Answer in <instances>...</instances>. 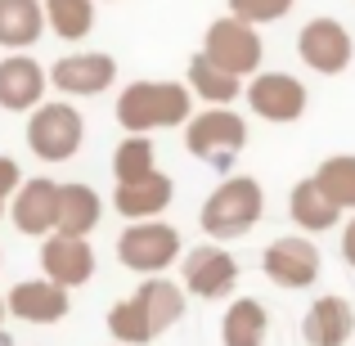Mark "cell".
Listing matches in <instances>:
<instances>
[{
    "mask_svg": "<svg viewBox=\"0 0 355 346\" xmlns=\"http://www.w3.org/2000/svg\"><path fill=\"white\" fill-rule=\"evenodd\" d=\"M184 315V288L166 275H144V284L108 311V333L121 346H148Z\"/></svg>",
    "mask_w": 355,
    "mask_h": 346,
    "instance_id": "cell-1",
    "label": "cell"
},
{
    "mask_svg": "<svg viewBox=\"0 0 355 346\" xmlns=\"http://www.w3.org/2000/svg\"><path fill=\"white\" fill-rule=\"evenodd\" d=\"M113 117L130 135H153V130L184 126L193 117V90L180 86V81H130L117 95Z\"/></svg>",
    "mask_w": 355,
    "mask_h": 346,
    "instance_id": "cell-2",
    "label": "cell"
},
{
    "mask_svg": "<svg viewBox=\"0 0 355 346\" xmlns=\"http://www.w3.org/2000/svg\"><path fill=\"white\" fill-rule=\"evenodd\" d=\"M261 211H266V193H261V184L252 180V175H234V180L216 184V189L207 193L198 220H202V234H207V239L230 243V239H243V234L257 225Z\"/></svg>",
    "mask_w": 355,
    "mask_h": 346,
    "instance_id": "cell-3",
    "label": "cell"
},
{
    "mask_svg": "<svg viewBox=\"0 0 355 346\" xmlns=\"http://www.w3.org/2000/svg\"><path fill=\"white\" fill-rule=\"evenodd\" d=\"M81 139H86V117L68 99H54V104L41 99L32 108V117H27V148L41 162H68L81 148Z\"/></svg>",
    "mask_w": 355,
    "mask_h": 346,
    "instance_id": "cell-4",
    "label": "cell"
},
{
    "mask_svg": "<svg viewBox=\"0 0 355 346\" xmlns=\"http://www.w3.org/2000/svg\"><path fill=\"white\" fill-rule=\"evenodd\" d=\"M117 261L135 275H162L166 266L180 261V230L162 225V220H135L121 230L117 239Z\"/></svg>",
    "mask_w": 355,
    "mask_h": 346,
    "instance_id": "cell-5",
    "label": "cell"
},
{
    "mask_svg": "<svg viewBox=\"0 0 355 346\" xmlns=\"http://www.w3.org/2000/svg\"><path fill=\"white\" fill-rule=\"evenodd\" d=\"M184 144H189V153L202 157V162H230V157L248 144V121L239 113H230L225 104H211L207 113L189 117Z\"/></svg>",
    "mask_w": 355,
    "mask_h": 346,
    "instance_id": "cell-6",
    "label": "cell"
},
{
    "mask_svg": "<svg viewBox=\"0 0 355 346\" xmlns=\"http://www.w3.org/2000/svg\"><path fill=\"white\" fill-rule=\"evenodd\" d=\"M202 54H207L211 63H220V68H230L234 77H252V72L261 68V36L252 23H243V18H216V23L207 27V36H202Z\"/></svg>",
    "mask_w": 355,
    "mask_h": 346,
    "instance_id": "cell-7",
    "label": "cell"
},
{
    "mask_svg": "<svg viewBox=\"0 0 355 346\" xmlns=\"http://www.w3.org/2000/svg\"><path fill=\"white\" fill-rule=\"evenodd\" d=\"M180 270H184V293L207 297V302L230 297V293H234V284H239V261L230 257L216 239L202 243V248H189V252H184Z\"/></svg>",
    "mask_w": 355,
    "mask_h": 346,
    "instance_id": "cell-8",
    "label": "cell"
},
{
    "mask_svg": "<svg viewBox=\"0 0 355 346\" xmlns=\"http://www.w3.org/2000/svg\"><path fill=\"white\" fill-rule=\"evenodd\" d=\"M117 81V59L99 50H81V54H63L59 63L50 68V86L68 99H90L104 95L108 86Z\"/></svg>",
    "mask_w": 355,
    "mask_h": 346,
    "instance_id": "cell-9",
    "label": "cell"
},
{
    "mask_svg": "<svg viewBox=\"0 0 355 346\" xmlns=\"http://www.w3.org/2000/svg\"><path fill=\"white\" fill-rule=\"evenodd\" d=\"M41 275L54 279V284H63L72 293V288L90 284L95 279V248H90V239H81V234H45L41 239Z\"/></svg>",
    "mask_w": 355,
    "mask_h": 346,
    "instance_id": "cell-10",
    "label": "cell"
},
{
    "mask_svg": "<svg viewBox=\"0 0 355 346\" xmlns=\"http://www.w3.org/2000/svg\"><path fill=\"white\" fill-rule=\"evenodd\" d=\"M261 270L279 288H311L320 279V248L311 239H302V234L275 239L266 248V257H261Z\"/></svg>",
    "mask_w": 355,
    "mask_h": 346,
    "instance_id": "cell-11",
    "label": "cell"
},
{
    "mask_svg": "<svg viewBox=\"0 0 355 346\" xmlns=\"http://www.w3.org/2000/svg\"><path fill=\"white\" fill-rule=\"evenodd\" d=\"M5 311L14 315V320L23 324H59L68 320L72 311V297L63 284H54V279H23V284H14L5 293Z\"/></svg>",
    "mask_w": 355,
    "mask_h": 346,
    "instance_id": "cell-12",
    "label": "cell"
},
{
    "mask_svg": "<svg viewBox=\"0 0 355 346\" xmlns=\"http://www.w3.org/2000/svg\"><path fill=\"white\" fill-rule=\"evenodd\" d=\"M50 90V68L32 59V54L14 50L0 59V108L5 113H32Z\"/></svg>",
    "mask_w": 355,
    "mask_h": 346,
    "instance_id": "cell-13",
    "label": "cell"
},
{
    "mask_svg": "<svg viewBox=\"0 0 355 346\" xmlns=\"http://www.w3.org/2000/svg\"><path fill=\"white\" fill-rule=\"evenodd\" d=\"M297 54H302V63L311 72L333 77V72H342L351 63V32L338 18H311L302 27V36H297Z\"/></svg>",
    "mask_w": 355,
    "mask_h": 346,
    "instance_id": "cell-14",
    "label": "cell"
},
{
    "mask_svg": "<svg viewBox=\"0 0 355 346\" xmlns=\"http://www.w3.org/2000/svg\"><path fill=\"white\" fill-rule=\"evenodd\" d=\"M9 216H14L18 234H27V239L54 234V220H59V180H50V175L23 180L14 189V198H9Z\"/></svg>",
    "mask_w": 355,
    "mask_h": 346,
    "instance_id": "cell-15",
    "label": "cell"
},
{
    "mask_svg": "<svg viewBox=\"0 0 355 346\" xmlns=\"http://www.w3.org/2000/svg\"><path fill=\"white\" fill-rule=\"evenodd\" d=\"M248 104L266 121H297L306 113V86L293 72H257V81L248 86Z\"/></svg>",
    "mask_w": 355,
    "mask_h": 346,
    "instance_id": "cell-16",
    "label": "cell"
},
{
    "mask_svg": "<svg viewBox=\"0 0 355 346\" xmlns=\"http://www.w3.org/2000/svg\"><path fill=\"white\" fill-rule=\"evenodd\" d=\"M171 198H175V180L166 171H157V166L148 175H139V180H121L117 189H113V207L126 220H153V216H162V211L171 207Z\"/></svg>",
    "mask_w": 355,
    "mask_h": 346,
    "instance_id": "cell-17",
    "label": "cell"
},
{
    "mask_svg": "<svg viewBox=\"0 0 355 346\" xmlns=\"http://www.w3.org/2000/svg\"><path fill=\"white\" fill-rule=\"evenodd\" d=\"M351 333H355V311L342 297H320L302 320L306 346H342Z\"/></svg>",
    "mask_w": 355,
    "mask_h": 346,
    "instance_id": "cell-18",
    "label": "cell"
},
{
    "mask_svg": "<svg viewBox=\"0 0 355 346\" xmlns=\"http://www.w3.org/2000/svg\"><path fill=\"white\" fill-rule=\"evenodd\" d=\"M288 211H293V220L302 230H311V234H320V230H333L338 225V216H342V207L329 198V189H324L315 175H306V180H297L293 184V198H288Z\"/></svg>",
    "mask_w": 355,
    "mask_h": 346,
    "instance_id": "cell-19",
    "label": "cell"
},
{
    "mask_svg": "<svg viewBox=\"0 0 355 346\" xmlns=\"http://www.w3.org/2000/svg\"><path fill=\"white\" fill-rule=\"evenodd\" d=\"M99 216H104V198H99L90 184H59V220H54V230L59 234H81V239H90V230L99 225Z\"/></svg>",
    "mask_w": 355,
    "mask_h": 346,
    "instance_id": "cell-20",
    "label": "cell"
},
{
    "mask_svg": "<svg viewBox=\"0 0 355 346\" xmlns=\"http://www.w3.org/2000/svg\"><path fill=\"white\" fill-rule=\"evenodd\" d=\"M45 32V5L41 0H0V45L27 50Z\"/></svg>",
    "mask_w": 355,
    "mask_h": 346,
    "instance_id": "cell-21",
    "label": "cell"
},
{
    "mask_svg": "<svg viewBox=\"0 0 355 346\" xmlns=\"http://www.w3.org/2000/svg\"><path fill=\"white\" fill-rule=\"evenodd\" d=\"M266 333H270V315L257 297H234L220 320V342L225 346H266Z\"/></svg>",
    "mask_w": 355,
    "mask_h": 346,
    "instance_id": "cell-22",
    "label": "cell"
},
{
    "mask_svg": "<svg viewBox=\"0 0 355 346\" xmlns=\"http://www.w3.org/2000/svg\"><path fill=\"white\" fill-rule=\"evenodd\" d=\"M189 90L198 99H207V104H234L239 99V90H243V77H234L230 68H220V63H211L207 54H193L189 59Z\"/></svg>",
    "mask_w": 355,
    "mask_h": 346,
    "instance_id": "cell-23",
    "label": "cell"
},
{
    "mask_svg": "<svg viewBox=\"0 0 355 346\" xmlns=\"http://www.w3.org/2000/svg\"><path fill=\"white\" fill-rule=\"evenodd\" d=\"M45 27L59 41H86L95 32V0H41Z\"/></svg>",
    "mask_w": 355,
    "mask_h": 346,
    "instance_id": "cell-24",
    "label": "cell"
},
{
    "mask_svg": "<svg viewBox=\"0 0 355 346\" xmlns=\"http://www.w3.org/2000/svg\"><path fill=\"white\" fill-rule=\"evenodd\" d=\"M153 166H157L153 139H148V135H130V130H126V139L113 148V175H117V184L121 180H139V175H148Z\"/></svg>",
    "mask_w": 355,
    "mask_h": 346,
    "instance_id": "cell-25",
    "label": "cell"
},
{
    "mask_svg": "<svg viewBox=\"0 0 355 346\" xmlns=\"http://www.w3.org/2000/svg\"><path fill=\"white\" fill-rule=\"evenodd\" d=\"M315 180L329 189V198L338 202L342 211L355 207V157L351 153H338V157H329V162H320Z\"/></svg>",
    "mask_w": 355,
    "mask_h": 346,
    "instance_id": "cell-26",
    "label": "cell"
},
{
    "mask_svg": "<svg viewBox=\"0 0 355 346\" xmlns=\"http://www.w3.org/2000/svg\"><path fill=\"white\" fill-rule=\"evenodd\" d=\"M293 9V0H230V14L243 18V23L261 27V23H275Z\"/></svg>",
    "mask_w": 355,
    "mask_h": 346,
    "instance_id": "cell-27",
    "label": "cell"
},
{
    "mask_svg": "<svg viewBox=\"0 0 355 346\" xmlns=\"http://www.w3.org/2000/svg\"><path fill=\"white\" fill-rule=\"evenodd\" d=\"M18 184H23V171H18V162L0 153V216H5V202L14 198V189H18Z\"/></svg>",
    "mask_w": 355,
    "mask_h": 346,
    "instance_id": "cell-28",
    "label": "cell"
},
{
    "mask_svg": "<svg viewBox=\"0 0 355 346\" xmlns=\"http://www.w3.org/2000/svg\"><path fill=\"white\" fill-rule=\"evenodd\" d=\"M342 257H347V266H355V220L347 225V234H342Z\"/></svg>",
    "mask_w": 355,
    "mask_h": 346,
    "instance_id": "cell-29",
    "label": "cell"
},
{
    "mask_svg": "<svg viewBox=\"0 0 355 346\" xmlns=\"http://www.w3.org/2000/svg\"><path fill=\"white\" fill-rule=\"evenodd\" d=\"M0 320H5V297H0Z\"/></svg>",
    "mask_w": 355,
    "mask_h": 346,
    "instance_id": "cell-30",
    "label": "cell"
},
{
    "mask_svg": "<svg viewBox=\"0 0 355 346\" xmlns=\"http://www.w3.org/2000/svg\"><path fill=\"white\" fill-rule=\"evenodd\" d=\"M117 346H121V342H117Z\"/></svg>",
    "mask_w": 355,
    "mask_h": 346,
    "instance_id": "cell-31",
    "label": "cell"
}]
</instances>
